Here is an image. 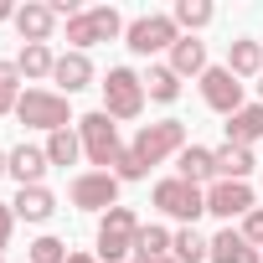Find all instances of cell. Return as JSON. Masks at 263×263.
<instances>
[{"label":"cell","mask_w":263,"mask_h":263,"mask_svg":"<svg viewBox=\"0 0 263 263\" xmlns=\"http://www.w3.org/2000/svg\"><path fill=\"white\" fill-rule=\"evenodd\" d=\"M98 88H103V114H108L114 124L145 114V78H140L135 67H108V78H103Z\"/></svg>","instance_id":"cell-1"},{"label":"cell","mask_w":263,"mask_h":263,"mask_svg":"<svg viewBox=\"0 0 263 263\" xmlns=\"http://www.w3.org/2000/svg\"><path fill=\"white\" fill-rule=\"evenodd\" d=\"M181 42V26L171 21V16H160V11H150V16H135L124 26V47L135 52V57H160V52H171Z\"/></svg>","instance_id":"cell-2"},{"label":"cell","mask_w":263,"mask_h":263,"mask_svg":"<svg viewBox=\"0 0 263 263\" xmlns=\"http://www.w3.org/2000/svg\"><path fill=\"white\" fill-rule=\"evenodd\" d=\"M16 119H21L26 129H47V135H57V129L72 124V108H67V98L52 93V88H26L21 103H16Z\"/></svg>","instance_id":"cell-3"},{"label":"cell","mask_w":263,"mask_h":263,"mask_svg":"<svg viewBox=\"0 0 263 263\" xmlns=\"http://www.w3.org/2000/svg\"><path fill=\"white\" fill-rule=\"evenodd\" d=\"M124 16L114 11V6H88V11H78L72 21H67V42H72V52H88V47H98V42H114V36H124Z\"/></svg>","instance_id":"cell-4"},{"label":"cell","mask_w":263,"mask_h":263,"mask_svg":"<svg viewBox=\"0 0 263 263\" xmlns=\"http://www.w3.org/2000/svg\"><path fill=\"white\" fill-rule=\"evenodd\" d=\"M140 227H145V222L129 212V206H108L103 222H98V258H103V263L129 258V253H135V242H140Z\"/></svg>","instance_id":"cell-5"},{"label":"cell","mask_w":263,"mask_h":263,"mask_svg":"<svg viewBox=\"0 0 263 263\" xmlns=\"http://www.w3.org/2000/svg\"><path fill=\"white\" fill-rule=\"evenodd\" d=\"M135 150L145 165H160V160H171V155H181L186 150V124L181 119H160V124H140V135H135Z\"/></svg>","instance_id":"cell-6"},{"label":"cell","mask_w":263,"mask_h":263,"mask_svg":"<svg viewBox=\"0 0 263 263\" xmlns=\"http://www.w3.org/2000/svg\"><path fill=\"white\" fill-rule=\"evenodd\" d=\"M150 201H155L165 217L186 222V227H191V222L206 212V191H201V186H191V181H181V176H165V181H155Z\"/></svg>","instance_id":"cell-7"},{"label":"cell","mask_w":263,"mask_h":263,"mask_svg":"<svg viewBox=\"0 0 263 263\" xmlns=\"http://www.w3.org/2000/svg\"><path fill=\"white\" fill-rule=\"evenodd\" d=\"M78 140H83V155H88L93 165H103V171H108L114 155L124 150V145H119V124H114L103 108H93V114L78 119Z\"/></svg>","instance_id":"cell-8"},{"label":"cell","mask_w":263,"mask_h":263,"mask_svg":"<svg viewBox=\"0 0 263 263\" xmlns=\"http://www.w3.org/2000/svg\"><path fill=\"white\" fill-rule=\"evenodd\" d=\"M67 196L78 212H108V206H119V176L114 171H83V176H72Z\"/></svg>","instance_id":"cell-9"},{"label":"cell","mask_w":263,"mask_h":263,"mask_svg":"<svg viewBox=\"0 0 263 263\" xmlns=\"http://www.w3.org/2000/svg\"><path fill=\"white\" fill-rule=\"evenodd\" d=\"M196 83H201V98H206V108H212V114L232 119V114L242 108V78H232V72H227V62H222V67H206Z\"/></svg>","instance_id":"cell-10"},{"label":"cell","mask_w":263,"mask_h":263,"mask_svg":"<svg viewBox=\"0 0 263 263\" xmlns=\"http://www.w3.org/2000/svg\"><path fill=\"white\" fill-rule=\"evenodd\" d=\"M206 212L232 222V217H248L253 212V186L248 181H212L206 186Z\"/></svg>","instance_id":"cell-11"},{"label":"cell","mask_w":263,"mask_h":263,"mask_svg":"<svg viewBox=\"0 0 263 263\" xmlns=\"http://www.w3.org/2000/svg\"><path fill=\"white\" fill-rule=\"evenodd\" d=\"M16 31H21L26 47H47L52 31H57V11L47 6V0H26V6L16 11Z\"/></svg>","instance_id":"cell-12"},{"label":"cell","mask_w":263,"mask_h":263,"mask_svg":"<svg viewBox=\"0 0 263 263\" xmlns=\"http://www.w3.org/2000/svg\"><path fill=\"white\" fill-rule=\"evenodd\" d=\"M93 57L88 52H62L57 57V72H52V83H57V93L62 98H72V93H83V88H93Z\"/></svg>","instance_id":"cell-13"},{"label":"cell","mask_w":263,"mask_h":263,"mask_svg":"<svg viewBox=\"0 0 263 263\" xmlns=\"http://www.w3.org/2000/svg\"><path fill=\"white\" fill-rule=\"evenodd\" d=\"M176 176L206 191V186L217 181V160H212V150H206V145H186V150L176 155Z\"/></svg>","instance_id":"cell-14"},{"label":"cell","mask_w":263,"mask_h":263,"mask_svg":"<svg viewBox=\"0 0 263 263\" xmlns=\"http://www.w3.org/2000/svg\"><path fill=\"white\" fill-rule=\"evenodd\" d=\"M212 263H263V248H253L242 232L222 227V232L212 237Z\"/></svg>","instance_id":"cell-15"},{"label":"cell","mask_w":263,"mask_h":263,"mask_svg":"<svg viewBox=\"0 0 263 263\" xmlns=\"http://www.w3.org/2000/svg\"><path fill=\"white\" fill-rule=\"evenodd\" d=\"M258 140H263V103H242V108L227 119V145L253 150Z\"/></svg>","instance_id":"cell-16"},{"label":"cell","mask_w":263,"mask_h":263,"mask_svg":"<svg viewBox=\"0 0 263 263\" xmlns=\"http://www.w3.org/2000/svg\"><path fill=\"white\" fill-rule=\"evenodd\" d=\"M212 160H217V181H248V176L263 165V160H253V150H242V145H217Z\"/></svg>","instance_id":"cell-17"},{"label":"cell","mask_w":263,"mask_h":263,"mask_svg":"<svg viewBox=\"0 0 263 263\" xmlns=\"http://www.w3.org/2000/svg\"><path fill=\"white\" fill-rule=\"evenodd\" d=\"M212 62H206V42H196V36H181L176 47H171V72L176 78H201Z\"/></svg>","instance_id":"cell-18"},{"label":"cell","mask_w":263,"mask_h":263,"mask_svg":"<svg viewBox=\"0 0 263 263\" xmlns=\"http://www.w3.org/2000/svg\"><path fill=\"white\" fill-rule=\"evenodd\" d=\"M11 212H16L21 222H47V217L57 212V196H52L47 186H21L16 201H11Z\"/></svg>","instance_id":"cell-19"},{"label":"cell","mask_w":263,"mask_h":263,"mask_svg":"<svg viewBox=\"0 0 263 263\" xmlns=\"http://www.w3.org/2000/svg\"><path fill=\"white\" fill-rule=\"evenodd\" d=\"M227 72L232 78H263V42H248V36L227 42Z\"/></svg>","instance_id":"cell-20"},{"label":"cell","mask_w":263,"mask_h":263,"mask_svg":"<svg viewBox=\"0 0 263 263\" xmlns=\"http://www.w3.org/2000/svg\"><path fill=\"white\" fill-rule=\"evenodd\" d=\"M47 150H36V145H16L11 150V176L21 181V186H42V176H47Z\"/></svg>","instance_id":"cell-21"},{"label":"cell","mask_w":263,"mask_h":263,"mask_svg":"<svg viewBox=\"0 0 263 263\" xmlns=\"http://www.w3.org/2000/svg\"><path fill=\"white\" fill-rule=\"evenodd\" d=\"M145 98H155V103H176L181 98V78L171 72V62H155L145 72Z\"/></svg>","instance_id":"cell-22"},{"label":"cell","mask_w":263,"mask_h":263,"mask_svg":"<svg viewBox=\"0 0 263 263\" xmlns=\"http://www.w3.org/2000/svg\"><path fill=\"white\" fill-rule=\"evenodd\" d=\"M16 67H21V78L42 83V78H52V72H57V52H52V47H21Z\"/></svg>","instance_id":"cell-23"},{"label":"cell","mask_w":263,"mask_h":263,"mask_svg":"<svg viewBox=\"0 0 263 263\" xmlns=\"http://www.w3.org/2000/svg\"><path fill=\"white\" fill-rule=\"evenodd\" d=\"M171 258H176V263H206V258H212V242H206L196 227H181L176 242H171Z\"/></svg>","instance_id":"cell-24"},{"label":"cell","mask_w":263,"mask_h":263,"mask_svg":"<svg viewBox=\"0 0 263 263\" xmlns=\"http://www.w3.org/2000/svg\"><path fill=\"white\" fill-rule=\"evenodd\" d=\"M212 6L206 0H176V11H171V21L181 26V36H191V31H201V26H212Z\"/></svg>","instance_id":"cell-25"},{"label":"cell","mask_w":263,"mask_h":263,"mask_svg":"<svg viewBox=\"0 0 263 263\" xmlns=\"http://www.w3.org/2000/svg\"><path fill=\"white\" fill-rule=\"evenodd\" d=\"M47 160L52 165H78V155H83V140H78V129H57V135H47Z\"/></svg>","instance_id":"cell-26"},{"label":"cell","mask_w":263,"mask_h":263,"mask_svg":"<svg viewBox=\"0 0 263 263\" xmlns=\"http://www.w3.org/2000/svg\"><path fill=\"white\" fill-rule=\"evenodd\" d=\"M171 242H176V232H165V227H140V242H135V253L140 258H171Z\"/></svg>","instance_id":"cell-27"},{"label":"cell","mask_w":263,"mask_h":263,"mask_svg":"<svg viewBox=\"0 0 263 263\" xmlns=\"http://www.w3.org/2000/svg\"><path fill=\"white\" fill-rule=\"evenodd\" d=\"M16 103H21V67L0 62V114H16Z\"/></svg>","instance_id":"cell-28"},{"label":"cell","mask_w":263,"mask_h":263,"mask_svg":"<svg viewBox=\"0 0 263 263\" xmlns=\"http://www.w3.org/2000/svg\"><path fill=\"white\" fill-rule=\"evenodd\" d=\"M26 258H31V263H67L72 253H67V242H62V237H52V232H42V237L31 242V253H26Z\"/></svg>","instance_id":"cell-29"},{"label":"cell","mask_w":263,"mask_h":263,"mask_svg":"<svg viewBox=\"0 0 263 263\" xmlns=\"http://www.w3.org/2000/svg\"><path fill=\"white\" fill-rule=\"evenodd\" d=\"M108 171L119 176V186H124V181H145V176H150V165H145V160H140L135 150H129V145H124V150L114 155V165H108Z\"/></svg>","instance_id":"cell-30"},{"label":"cell","mask_w":263,"mask_h":263,"mask_svg":"<svg viewBox=\"0 0 263 263\" xmlns=\"http://www.w3.org/2000/svg\"><path fill=\"white\" fill-rule=\"evenodd\" d=\"M237 232H242L253 248H263V206H253V212L242 217V227H237Z\"/></svg>","instance_id":"cell-31"},{"label":"cell","mask_w":263,"mask_h":263,"mask_svg":"<svg viewBox=\"0 0 263 263\" xmlns=\"http://www.w3.org/2000/svg\"><path fill=\"white\" fill-rule=\"evenodd\" d=\"M11 232H16V212H11V201H0V253L11 248Z\"/></svg>","instance_id":"cell-32"},{"label":"cell","mask_w":263,"mask_h":263,"mask_svg":"<svg viewBox=\"0 0 263 263\" xmlns=\"http://www.w3.org/2000/svg\"><path fill=\"white\" fill-rule=\"evenodd\" d=\"M16 11H21V6H11V0H0V21H16Z\"/></svg>","instance_id":"cell-33"},{"label":"cell","mask_w":263,"mask_h":263,"mask_svg":"<svg viewBox=\"0 0 263 263\" xmlns=\"http://www.w3.org/2000/svg\"><path fill=\"white\" fill-rule=\"evenodd\" d=\"M0 176H11V150H0Z\"/></svg>","instance_id":"cell-34"},{"label":"cell","mask_w":263,"mask_h":263,"mask_svg":"<svg viewBox=\"0 0 263 263\" xmlns=\"http://www.w3.org/2000/svg\"><path fill=\"white\" fill-rule=\"evenodd\" d=\"M67 263H98V258H93V253H72Z\"/></svg>","instance_id":"cell-35"},{"label":"cell","mask_w":263,"mask_h":263,"mask_svg":"<svg viewBox=\"0 0 263 263\" xmlns=\"http://www.w3.org/2000/svg\"><path fill=\"white\" fill-rule=\"evenodd\" d=\"M129 263H160V258H140V253H135V258H129Z\"/></svg>","instance_id":"cell-36"},{"label":"cell","mask_w":263,"mask_h":263,"mask_svg":"<svg viewBox=\"0 0 263 263\" xmlns=\"http://www.w3.org/2000/svg\"><path fill=\"white\" fill-rule=\"evenodd\" d=\"M258 103H263V78H258Z\"/></svg>","instance_id":"cell-37"},{"label":"cell","mask_w":263,"mask_h":263,"mask_svg":"<svg viewBox=\"0 0 263 263\" xmlns=\"http://www.w3.org/2000/svg\"><path fill=\"white\" fill-rule=\"evenodd\" d=\"M160 263H176V258H160Z\"/></svg>","instance_id":"cell-38"},{"label":"cell","mask_w":263,"mask_h":263,"mask_svg":"<svg viewBox=\"0 0 263 263\" xmlns=\"http://www.w3.org/2000/svg\"><path fill=\"white\" fill-rule=\"evenodd\" d=\"M0 263H6V258H0Z\"/></svg>","instance_id":"cell-39"}]
</instances>
